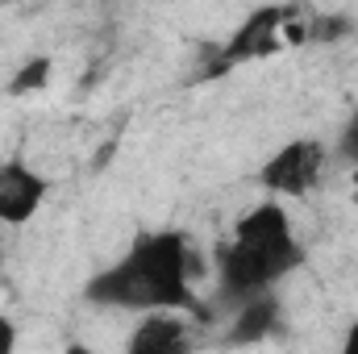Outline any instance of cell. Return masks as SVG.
<instances>
[{
    "mask_svg": "<svg viewBox=\"0 0 358 354\" xmlns=\"http://www.w3.org/2000/svg\"><path fill=\"white\" fill-rule=\"evenodd\" d=\"M196 259L187 238L176 229L163 234H142L125 259L92 275L84 288V300L96 309H129V313H167V309H187L204 317L196 292H192Z\"/></svg>",
    "mask_w": 358,
    "mask_h": 354,
    "instance_id": "obj_1",
    "label": "cell"
},
{
    "mask_svg": "<svg viewBox=\"0 0 358 354\" xmlns=\"http://www.w3.org/2000/svg\"><path fill=\"white\" fill-rule=\"evenodd\" d=\"M304 263V250L296 242L292 217L283 213L279 200H267L259 208H250L238 225L234 238L217 250V279H221V296L234 304H246L255 296H267L271 288L292 275Z\"/></svg>",
    "mask_w": 358,
    "mask_h": 354,
    "instance_id": "obj_2",
    "label": "cell"
},
{
    "mask_svg": "<svg viewBox=\"0 0 358 354\" xmlns=\"http://www.w3.org/2000/svg\"><path fill=\"white\" fill-rule=\"evenodd\" d=\"M296 17H300L296 4L255 8V13L234 29V38L221 46V55L204 67V76H225L229 67H242V63H250V59H267V55H275V50L283 46V38H287V29H292Z\"/></svg>",
    "mask_w": 358,
    "mask_h": 354,
    "instance_id": "obj_3",
    "label": "cell"
},
{
    "mask_svg": "<svg viewBox=\"0 0 358 354\" xmlns=\"http://www.w3.org/2000/svg\"><path fill=\"white\" fill-rule=\"evenodd\" d=\"M321 171H325V146L317 138H296L263 163L259 179L275 196H304L317 187Z\"/></svg>",
    "mask_w": 358,
    "mask_h": 354,
    "instance_id": "obj_4",
    "label": "cell"
},
{
    "mask_svg": "<svg viewBox=\"0 0 358 354\" xmlns=\"http://www.w3.org/2000/svg\"><path fill=\"white\" fill-rule=\"evenodd\" d=\"M50 192V179H42L34 167H25L21 159L0 163V225H25L34 221V213L42 208Z\"/></svg>",
    "mask_w": 358,
    "mask_h": 354,
    "instance_id": "obj_5",
    "label": "cell"
},
{
    "mask_svg": "<svg viewBox=\"0 0 358 354\" xmlns=\"http://www.w3.org/2000/svg\"><path fill=\"white\" fill-rule=\"evenodd\" d=\"M125 354H192V330L171 313H146L129 334Z\"/></svg>",
    "mask_w": 358,
    "mask_h": 354,
    "instance_id": "obj_6",
    "label": "cell"
},
{
    "mask_svg": "<svg viewBox=\"0 0 358 354\" xmlns=\"http://www.w3.org/2000/svg\"><path fill=\"white\" fill-rule=\"evenodd\" d=\"M279 330H283V313H279V300L267 292V296H255V300L238 304V317L225 334V346H255V342H263Z\"/></svg>",
    "mask_w": 358,
    "mask_h": 354,
    "instance_id": "obj_7",
    "label": "cell"
},
{
    "mask_svg": "<svg viewBox=\"0 0 358 354\" xmlns=\"http://www.w3.org/2000/svg\"><path fill=\"white\" fill-rule=\"evenodd\" d=\"M355 34V17L346 13H313L308 25L296 34V42H342Z\"/></svg>",
    "mask_w": 358,
    "mask_h": 354,
    "instance_id": "obj_8",
    "label": "cell"
},
{
    "mask_svg": "<svg viewBox=\"0 0 358 354\" xmlns=\"http://www.w3.org/2000/svg\"><path fill=\"white\" fill-rule=\"evenodd\" d=\"M50 67H55V63H50V59H42V55H38V59H29V63H25V67L8 80V92H13V96L42 92L46 84H50Z\"/></svg>",
    "mask_w": 358,
    "mask_h": 354,
    "instance_id": "obj_9",
    "label": "cell"
},
{
    "mask_svg": "<svg viewBox=\"0 0 358 354\" xmlns=\"http://www.w3.org/2000/svg\"><path fill=\"white\" fill-rule=\"evenodd\" d=\"M338 150H342V159H350L358 167V113H350V121L342 125V138H338Z\"/></svg>",
    "mask_w": 358,
    "mask_h": 354,
    "instance_id": "obj_10",
    "label": "cell"
},
{
    "mask_svg": "<svg viewBox=\"0 0 358 354\" xmlns=\"http://www.w3.org/2000/svg\"><path fill=\"white\" fill-rule=\"evenodd\" d=\"M0 354H17V325H13V317H0Z\"/></svg>",
    "mask_w": 358,
    "mask_h": 354,
    "instance_id": "obj_11",
    "label": "cell"
},
{
    "mask_svg": "<svg viewBox=\"0 0 358 354\" xmlns=\"http://www.w3.org/2000/svg\"><path fill=\"white\" fill-rule=\"evenodd\" d=\"M342 354H358V321L346 330V342H342Z\"/></svg>",
    "mask_w": 358,
    "mask_h": 354,
    "instance_id": "obj_12",
    "label": "cell"
},
{
    "mask_svg": "<svg viewBox=\"0 0 358 354\" xmlns=\"http://www.w3.org/2000/svg\"><path fill=\"white\" fill-rule=\"evenodd\" d=\"M63 354H96V351H88L84 342H76V346H67V351H63Z\"/></svg>",
    "mask_w": 358,
    "mask_h": 354,
    "instance_id": "obj_13",
    "label": "cell"
},
{
    "mask_svg": "<svg viewBox=\"0 0 358 354\" xmlns=\"http://www.w3.org/2000/svg\"><path fill=\"white\" fill-rule=\"evenodd\" d=\"M350 183H355V204H358V167H355V176H350Z\"/></svg>",
    "mask_w": 358,
    "mask_h": 354,
    "instance_id": "obj_14",
    "label": "cell"
}]
</instances>
